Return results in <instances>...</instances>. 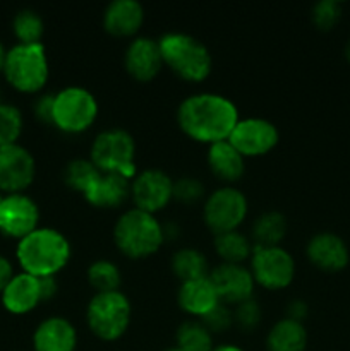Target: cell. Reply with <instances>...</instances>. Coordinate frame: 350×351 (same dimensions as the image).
Returning <instances> with one entry per match:
<instances>
[{"label": "cell", "instance_id": "obj_1", "mask_svg": "<svg viewBox=\"0 0 350 351\" xmlns=\"http://www.w3.org/2000/svg\"><path fill=\"white\" fill-rule=\"evenodd\" d=\"M175 119L185 137L211 146L229 141L240 117L235 103L226 96L218 93H196L178 103Z\"/></svg>", "mask_w": 350, "mask_h": 351}, {"label": "cell", "instance_id": "obj_2", "mask_svg": "<svg viewBox=\"0 0 350 351\" xmlns=\"http://www.w3.org/2000/svg\"><path fill=\"white\" fill-rule=\"evenodd\" d=\"M71 256L72 247L67 237L50 226H38L16 247L21 269L34 278L57 276L67 267Z\"/></svg>", "mask_w": 350, "mask_h": 351}, {"label": "cell", "instance_id": "obj_3", "mask_svg": "<svg viewBox=\"0 0 350 351\" xmlns=\"http://www.w3.org/2000/svg\"><path fill=\"white\" fill-rule=\"evenodd\" d=\"M112 239L117 250L127 259H148L163 247V223L137 208L126 209L113 225Z\"/></svg>", "mask_w": 350, "mask_h": 351}, {"label": "cell", "instance_id": "obj_4", "mask_svg": "<svg viewBox=\"0 0 350 351\" xmlns=\"http://www.w3.org/2000/svg\"><path fill=\"white\" fill-rule=\"evenodd\" d=\"M165 67L185 82H202L213 71V57L205 43L192 34L172 31L158 38Z\"/></svg>", "mask_w": 350, "mask_h": 351}, {"label": "cell", "instance_id": "obj_5", "mask_svg": "<svg viewBox=\"0 0 350 351\" xmlns=\"http://www.w3.org/2000/svg\"><path fill=\"white\" fill-rule=\"evenodd\" d=\"M86 326L103 343L119 341L132 322V304L124 291L95 293L86 305Z\"/></svg>", "mask_w": 350, "mask_h": 351}, {"label": "cell", "instance_id": "obj_6", "mask_svg": "<svg viewBox=\"0 0 350 351\" xmlns=\"http://www.w3.org/2000/svg\"><path fill=\"white\" fill-rule=\"evenodd\" d=\"M2 74L16 91L38 95L50 77V62L45 45H12L7 50Z\"/></svg>", "mask_w": 350, "mask_h": 351}, {"label": "cell", "instance_id": "obj_7", "mask_svg": "<svg viewBox=\"0 0 350 351\" xmlns=\"http://www.w3.org/2000/svg\"><path fill=\"white\" fill-rule=\"evenodd\" d=\"M96 96L82 86H67L54 93L51 127L67 136L84 134L98 119Z\"/></svg>", "mask_w": 350, "mask_h": 351}, {"label": "cell", "instance_id": "obj_8", "mask_svg": "<svg viewBox=\"0 0 350 351\" xmlns=\"http://www.w3.org/2000/svg\"><path fill=\"white\" fill-rule=\"evenodd\" d=\"M89 160L102 173H119L132 180L136 177V141L120 127L105 129L93 139Z\"/></svg>", "mask_w": 350, "mask_h": 351}, {"label": "cell", "instance_id": "obj_9", "mask_svg": "<svg viewBox=\"0 0 350 351\" xmlns=\"http://www.w3.org/2000/svg\"><path fill=\"white\" fill-rule=\"evenodd\" d=\"M247 213L249 201L235 185H222L202 201V221L213 235L240 230Z\"/></svg>", "mask_w": 350, "mask_h": 351}, {"label": "cell", "instance_id": "obj_10", "mask_svg": "<svg viewBox=\"0 0 350 351\" xmlns=\"http://www.w3.org/2000/svg\"><path fill=\"white\" fill-rule=\"evenodd\" d=\"M249 269L256 287L268 291H281L294 283L297 264L285 247L254 245Z\"/></svg>", "mask_w": 350, "mask_h": 351}, {"label": "cell", "instance_id": "obj_11", "mask_svg": "<svg viewBox=\"0 0 350 351\" xmlns=\"http://www.w3.org/2000/svg\"><path fill=\"white\" fill-rule=\"evenodd\" d=\"M130 201L134 208L156 216L174 201V178L160 168L137 171L130 180Z\"/></svg>", "mask_w": 350, "mask_h": 351}, {"label": "cell", "instance_id": "obj_12", "mask_svg": "<svg viewBox=\"0 0 350 351\" xmlns=\"http://www.w3.org/2000/svg\"><path fill=\"white\" fill-rule=\"evenodd\" d=\"M230 144L244 158H261L270 154L280 141V132L271 120L261 117H247L237 122L229 137Z\"/></svg>", "mask_w": 350, "mask_h": 351}, {"label": "cell", "instance_id": "obj_13", "mask_svg": "<svg viewBox=\"0 0 350 351\" xmlns=\"http://www.w3.org/2000/svg\"><path fill=\"white\" fill-rule=\"evenodd\" d=\"M36 161L19 143L0 147V192L21 194L34 182Z\"/></svg>", "mask_w": 350, "mask_h": 351}, {"label": "cell", "instance_id": "obj_14", "mask_svg": "<svg viewBox=\"0 0 350 351\" xmlns=\"http://www.w3.org/2000/svg\"><path fill=\"white\" fill-rule=\"evenodd\" d=\"M40 226V208L33 197L21 194H5L0 204V232L19 242Z\"/></svg>", "mask_w": 350, "mask_h": 351}, {"label": "cell", "instance_id": "obj_15", "mask_svg": "<svg viewBox=\"0 0 350 351\" xmlns=\"http://www.w3.org/2000/svg\"><path fill=\"white\" fill-rule=\"evenodd\" d=\"M208 278L215 287L220 302L229 307H235L254 297L256 283H254L249 266L220 263L213 269H209Z\"/></svg>", "mask_w": 350, "mask_h": 351}, {"label": "cell", "instance_id": "obj_16", "mask_svg": "<svg viewBox=\"0 0 350 351\" xmlns=\"http://www.w3.org/2000/svg\"><path fill=\"white\" fill-rule=\"evenodd\" d=\"M158 40L150 36H136L129 41L124 51V69L130 79L137 82H151L163 71Z\"/></svg>", "mask_w": 350, "mask_h": 351}, {"label": "cell", "instance_id": "obj_17", "mask_svg": "<svg viewBox=\"0 0 350 351\" xmlns=\"http://www.w3.org/2000/svg\"><path fill=\"white\" fill-rule=\"evenodd\" d=\"M305 257L321 273L336 274L349 266L350 249L345 240L336 233L318 232L305 245Z\"/></svg>", "mask_w": 350, "mask_h": 351}, {"label": "cell", "instance_id": "obj_18", "mask_svg": "<svg viewBox=\"0 0 350 351\" xmlns=\"http://www.w3.org/2000/svg\"><path fill=\"white\" fill-rule=\"evenodd\" d=\"M144 7L137 0H112L102 16L103 29L115 38H136L144 24Z\"/></svg>", "mask_w": 350, "mask_h": 351}, {"label": "cell", "instance_id": "obj_19", "mask_svg": "<svg viewBox=\"0 0 350 351\" xmlns=\"http://www.w3.org/2000/svg\"><path fill=\"white\" fill-rule=\"evenodd\" d=\"M78 343V329L62 315L43 319L33 331L34 351H75Z\"/></svg>", "mask_w": 350, "mask_h": 351}, {"label": "cell", "instance_id": "obj_20", "mask_svg": "<svg viewBox=\"0 0 350 351\" xmlns=\"http://www.w3.org/2000/svg\"><path fill=\"white\" fill-rule=\"evenodd\" d=\"M2 305L14 315H24L33 312L41 304L40 280L27 273H16L0 293Z\"/></svg>", "mask_w": 350, "mask_h": 351}, {"label": "cell", "instance_id": "obj_21", "mask_svg": "<svg viewBox=\"0 0 350 351\" xmlns=\"http://www.w3.org/2000/svg\"><path fill=\"white\" fill-rule=\"evenodd\" d=\"M218 304L222 302H220L215 287L208 276L184 281L177 290L178 308L198 321L208 315Z\"/></svg>", "mask_w": 350, "mask_h": 351}, {"label": "cell", "instance_id": "obj_22", "mask_svg": "<svg viewBox=\"0 0 350 351\" xmlns=\"http://www.w3.org/2000/svg\"><path fill=\"white\" fill-rule=\"evenodd\" d=\"M82 197L93 208L117 209L130 199V180L119 173H102Z\"/></svg>", "mask_w": 350, "mask_h": 351}, {"label": "cell", "instance_id": "obj_23", "mask_svg": "<svg viewBox=\"0 0 350 351\" xmlns=\"http://www.w3.org/2000/svg\"><path fill=\"white\" fill-rule=\"evenodd\" d=\"M206 163L215 178L223 185H233L246 173V158L230 144V141H222L208 146Z\"/></svg>", "mask_w": 350, "mask_h": 351}, {"label": "cell", "instance_id": "obj_24", "mask_svg": "<svg viewBox=\"0 0 350 351\" xmlns=\"http://www.w3.org/2000/svg\"><path fill=\"white\" fill-rule=\"evenodd\" d=\"M309 345V335L304 322L280 319L268 331L264 348L266 351H305Z\"/></svg>", "mask_w": 350, "mask_h": 351}, {"label": "cell", "instance_id": "obj_25", "mask_svg": "<svg viewBox=\"0 0 350 351\" xmlns=\"http://www.w3.org/2000/svg\"><path fill=\"white\" fill-rule=\"evenodd\" d=\"M216 256L220 257V263L225 264H246L249 263L253 256L254 243L249 235L242 233L240 230L225 232L215 235L213 239Z\"/></svg>", "mask_w": 350, "mask_h": 351}, {"label": "cell", "instance_id": "obj_26", "mask_svg": "<svg viewBox=\"0 0 350 351\" xmlns=\"http://www.w3.org/2000/svg\"><path fill=\"white\" fill-rule=\"evenodd\" d=\"M288 223L281 213L266 211L257 216L250 228V240L259 247H278L287 237Z\"/></svg>", "mask_w": 350, "mask_h": 351}, {"label": "cell", "instance_id": "obj_27", "mask_svg": "<svg viewBox=\"0 0 350 351\" xmlns=\"http://www.w3.org/2000/svg\"><path fill=\"white\" fill-rule=\"evenodd\" d=\"M170 267L174 276L180 283L191 280H199L206 278L209 274V264L205 254L196 247H182L175 250L172 256Z\"/></svg>", "mask_w": 350, "mask_h": 351}, {"label": "cell", "instance_id": "obj_28", "mask_svg": "<svg viewBox=\"0 0 350 351\" xmlns=\"http://www.w3.org/2000/svg\"><path fill=\"white\" fill-rule=\"evenodd\" d=\"M175 346L182 351H211L215 348V336L201 321L189 319L175 331Z\"/></svg>", "mask_w": 350, "mask_h": 351}, {"label": "cell", "instance_id": "obj_29", "mask_svg": "<svg viewBox=\"0 0 350 351\" xmlns=\"http://www.w3.org/2000/svg\"><path fill=\"white\" fill-rule=\"evenodd\" d=\"M86 280L95 293H106V291L120 290L122 285V271L113 261L96 259L89 264L86 271Z\"/></svg>", "mask_w": 350, "mask_h": 351}, {"label": "cell", "instance_id": "obj_30", "mask_svg": "<svg viewBox=\"0 0 350 351\" xmlns=\"http://www.w3.org/2000/svg\"><path fill=\"white\" fill-rule=\"evenodd\" d=\"M102 175V171L93 165L89 158H75V160L69 161L67 167L64 170V182L71 191L84 194L96 178Z\"/></svg>", "mask_w": 350, "mask_h": 351}, {"label": "cell", "instance_id": "obj_31", "mask_svg": "<svg viewBox=\"0 0 350 351\" xmlns=\"http://www.w3.org/2000/svg\"><path fill=\"white\" fill-rule=\"evenodd\" d=\"M12 31L17 43H41L45 33L43 17L33 9H23L14 16Z\"/></svg>", "mask_w": 350, "mask_h": 351}, {"label": "cell", "instance_id": "obj_32", "mask_svg": "<svg viewBox=\"0 0 350 351\" xmlns=\"http://www.w3.org/2000/svg\"><path fill=\"white\" fill-rule=\"evenodd\" d=\"M24 129L23 112L16 105L0 101V147L16 144Z\"/></svg>", "mask_w": 350, "mask_h": 351}, {"label": "cell", "instance_id": "obj_33", "mask_svg": "<svg viewBox=\"0 0 350 351\" xmlns=\"http://www.w3.org/2000/svg\"><path fill=\"white\" fill-rule=\"evenodd\" d=\"M206 187L198 177L184 175L174 180V201L184 206L199 204L206 199Z\"/></svg>", "mask_w": 350, "mask_h": 351}, {"label": "cell", "instance_id": "obj_34", "mask_svg": "<svg viewBox=\"0 0 350 351\" xmlns=\"http://www.w3.org/2000/svg\"><path fill=\"white\" fill-rule=\"evenodd\" d=\"M343 16V3L338 0H321L311 10L312 24L319 31H331Z\"/></svg>", "mask_w": 350, "mask_h": 351}, {"label": "cell", "instance_id": "obj_35", "mask_svg": "<svg viewBox=\"0 0 350 351\" xmlns=\"http://www.w3.org/2000/svg\"><path fill=\"white\" fill-rule=\"evenodd\" d=\"M233 312V326L240 329V331L250 332L259 326L261 322V305L257 304L256 298H249V300L242 302V304L232 307Z\"/></svg>", "mask_w": 350, "mask_h": 351}, {"label": "cell", "instance_id": "obj_36", "mask_svg": "<svg viewBox=\"0 0 350 351\" xmlns=\"http://www.w3.org/2000/svg\"><path fill=\"white\" fill-rule=\"evenodd\" d=\"M202 324L209 329L213 336L222 335V332L229 331L233 326V312L232 307L225 304H218L208 315L201 319Z\"/></svg>", "mask_w": 350, "mask_h": 351}, {"label": "cell", "instance_id": "obj_37", "mask_svg": "<svg viewBox=\"0 0 350 351\" xmlns=\"http://www.w3.org/2000/svg\"><path fill=\"white\" fill-rule=\"evenodd\" d=\"M51 110H54V93H43L38 96L33 105V112L43 125H51Z\"/></svg>", "mask_w": 350, "mask_h": 351}, {"label": "cell", "instance_id": "obj_38", "mask_svg": "<svg viewBox=\"0 0 350 351\" xmlns=\"http://www.w3.org/2000/svg\"><path fill=\"white\" fill-rule=\"evenodd\" d=\"M285 312H287V315H285L287 319H292V321H297V322H304V319L307 317L309 314V305L305 304L304 300L295 298V300H292L290 304L287 305Z\"/></svg>", "mask_w": 350, "mask_h": 351}, {"label": "cell", "instance_id": "obj_39", "mask_svg": "<svg viewBox=\"0 0 350 351\" xmlns=\"http://www.w3.org/2000/svg\"><path fill=\"white\" fill-rule=\"evenodd\" d=\"M40 280V290H41V300L47 302L54 298L58 293V281L57 276L48 278H38Z\"/></svg>", "mask_w": 350, "mask_h": 351}, {"label": "cell", "instance_id": "obj_40", "mask_svg": "<svg viewBox=\"0 0 350 351\" xmlns=\"http://www.w3.org/2000/svg\"><path fill=\"white\" fill-rule=\"evenodd\" d=\"M14 274L16 273H14L12 263H10L5 256H2V254H0V293H2L3 288L7 287V283L12 280Z\"/></svg>", "mask_w": 350, "mask_h": 351}, {"label": "cell", "instance_id": "obj_41", "mask_svg": "<svg viewBox=\"0 0 350 351\" xmlns=\"http://www.w3.org/2000/svg\"><path fill=\"white\" fill-rule=\"evenodd\" d=\"M211 351H246L240 348L239 345H233V343H222V345H215V348Z\"/></svg>", "mask_w": 350, "mask_h": 351}, {"label": "cell", "instance_id": "obj_42", "mask_svg": "<svg viewBox=\"0 0 350 351\" xmlns=\"http://www.w3.org/2000/svg\"><path fill=\"white\" fill-rule=\"evenodd\" d=\"M5 55H7V48L3 47V43L0 41V72L3 71V64H5Z\"/></svg>", "mask_w": 350, "mask_h": 351}, {"label": "cell", "instance_id": "obj_43", "mask_svg": "<svg viewBox=\"0 0 350 351\" xmlns=\"http://www.w3.org/2000/svg\"><path fill=\"white\" fill-rule=\"evenodd\" d=\"M343 55H345L347 62H349V64H350V40H349V41H347L345 48H343Z\"/></svg>", "mask_w": 350, "mask_h": 351}, {"label": "cell", "instance_id": "obj_44", "mask_svg": "<svg viewBox=\"0 0 350 351\" xmlns=\"http://www.w3.org/2000/svg\"><path fill=\"white\" fill-rule=\"evenodd\" d=\"M165 351H182V350H178L177 346H174V348H168V350H165Z\"/></svg>", "mask_w": 350, "mask_h": 351}, {"label": "cell", "instance_id": "obj_45", "mask_svg": "<svg viewBox=\"0 0 350 351\" xmlns=\"http://www.w3.org/2000/svg\"><path fill=\"white\" fill-rule=\"evenodd\" d=\"M2 199H3V194H2V192H0V204H2Z\"/></svg>", "mask_w": 350, "mask_h": 351}]
</instances>
